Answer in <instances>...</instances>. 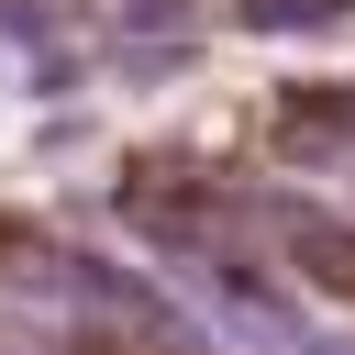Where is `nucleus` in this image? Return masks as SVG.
I'll return each mask as SVG.
<instances>
[]
</instances>
